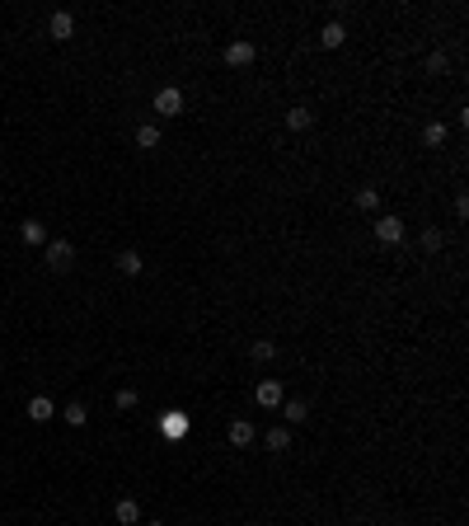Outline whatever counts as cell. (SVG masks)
Instances as JSON below:
<instances>
[{
  "label": "cell",
  "instance_id": "13",
  "mask_svg": "<svg viewBox=\"0 0 469 526\" xmlns=\"http://www.w3.org/2000/svg\"><path fill=\"white\" fill-rule=\"evenodd\" d=\"M141 254H136V249H123V254H118V273H123V278H141Z\"/></svg>",
  "mask_w": 469,
  "mask_h": 526
},
{
  "label": "cell",
  "instance_id": "23",
  "mask_svg": "<svg viewBox=\"0 0 469 526\" xmlns=\"http://www.w3.org/2000/svg\"><path fill=\"white\" fill-rule=\"evenodd\" d=\"M427 71H432V76H446V71H450V56L446 52H432V56H427Z\"/></svg>",
  "mask_w": 469,
  "mask_h": 526
},
{
  "label": "cell",
  "instance_id": "8",
  "mask_svg": "<svg viewBox=\"0 0 469 526\" xmlns=\"http://www.w3.org/2000/svg\"><path fill=\"white\" fill-rule=\"evenodd\" d=\"M160 433H165V437H174V442H179V437H188V414L169 409V414L160 418Z\"/></svg>",
  "mask_w": 469,
  "mask_h": 526
},
{
  "label": "cell",
  "instance_id": "22",
  "mask_svg": "<svg viewBox=\"0 0 469 526\" xmlns=\"http://www.w3.org/2000/svg\"><path fill=\"white\" fill-rule=\"evenodd\" d=\"M423 141L427 146H441V141H446V123H427L423 127Z\"/></svg>",
  "mask_w": 469,
  "mask_h": 526
},
{
  "label": "cell",
  "instance_id": "7",
  "mask_svg": "<svg viewBox=\"0 0 469 526\" xmlns=\"http://www.w3.org/2000/svg\"><path fill=\"white\" fill-rule=\"evenodd\" d=\"M113 522H118V526H136V522H141V503H136V498H118V503H113Z\"/></svg>",
  "mask_w": 469,
  "mask_h": 526
},
{
  "label": "cell",
  "instance_id": "18",
  "mask_svg": "<svg viewBox=\"0 0 469 526\" xmlns=\"http://www.w3.org/2000/svg\"><path fill=\"white\" fill-rule=\"evenodd\" d=\"M352 202H357L361 212H380V193L371 188V183H366V188H357V198H352Z\"/></svg>",
  "mask_w": 469,
  "mask_h": 526
},
{
  "label": "cell",
  "instance_id": "25",
  "mask_svg": "<svg viewBox=\"0 0 469 526\" xmlns=\"http://www.w3.org/2000/svg\"><path fill=\"white\" fill-rule=\"evenodd\" d=\"M145 526H165V522H145Z\"/></svg>",
  "mask_w": 469,
  "mask_h": 526
},
{
  "label": "cell",
  "instance_id": "3",
  "mask_svg": "<svg viewBox=\"0 0 469 526\" xmlns=\"http://www.w3.org/2000/svg\"><path fill=\"white\" fill-rule=\"evenodd\" d=\"M282 400H287V390H282V381H272V376L254 385V404H258V409H282Z\"/></svg>",
  "mask_w": 469,
  "mask_h": 526
},
{
  "label": "cell",
  "instance_id": "11",
  "mask_svg": "<svg viewBox=\"0 0 469 526\" xmlns=\"http://www.w3.org/2000/svg\"><path fill=\"white\" fill-rule=\"evenodd\" d=\"M225 437H230V447H254V423H249V418H234Z\"/></svg>",
  "mask_w": 469,
  "mask_h": 526
},
{
  "label": "cell",
  "instance_id": "17",
  "mask_svg": "<svg viewBox=\"0 0 469 526\" xmlns=\"http://www.w3.org/2000/svg\"><path fill=\"white\" fill-rule=\"evenodd\" d=\"M136 146H141V151H155V146H160V127L141 123V127H136Z\"/></svg>",
  "mask_w": 469,
  "mask_h": 526
},
{
  "label": "cell",
  "instance_id": "4",
  "mask_svg": "<svg viewBox=\"0 0 469 526\" xmlns=\"http://www.w3.org/2000/svg\"><path fill=\"white\" fill-rule=\"evenodd\" d=\"M47 34H52L56 43H71V38H76V19H71L66 10H52V19H47Z\"/></svg>",
  "mask_w": 469,
  "mask_h": 526
},
{
  "label": "cell",
  "instance_id": "10",
  "mask_svg": "<svg viewBox=\"0 0 469 526\" xmlns=\"http://www.w3.org/2000/svg\"><path fill=\"white\" fill-rule=\"evenodd\" d=\"M319 43H324L329 52H338V47L347 43V29H343V24H338V19H329L324 29H319Z\"/></svg>",
  "mask_w": 469,
  "mask_h": 526
},
{
  "label": "cell",
  "instance_id": "6",
  "mask_svg": "<svg viewBox=\"0 0 469 526\" xmlns=\"http://www.w3.org/2000/svg\"><path fill=\"white\" fill-rule=\"evenodd\" d=\"M254 56H258V47L249 43V38H239V43H230V47H225V66H249Z\"/></svg>",
  "mask_w": 469,
  "mask_h": 526
},
{
  "label": "cell",
  "instance_id": "20",
  "mask_svg": "<svg viewBox=\"0 0 469 526\" xmlns=\"http://www.w3.org/2000/svg\"><path fill=\"white\" fill-rule=\"evenodd\" d=\"M263 442H268V451H287L291 447V428H272Z\"/></svg>",
  "mask_w": 469,
  "mask_h": 526
},
{
  "label": "cell",
  "instance_id": "21",
  "mask_svg": "<svg viewBox=\"0 0 469 526\" xmlns=\"http://www.w3.org/2000/svg\"><path fill=\"white\" fill-rule=\"evenodd\" d=\"M418 240H423V249H427V254H436V249L446 245V236H441L436 226H427V231H423V236H418Z\"/></svg>",
  "mask_w": 469,
  "mask_h": 526
},
{
  "label": "cell",
  "instance_id": "5",
  "mask_svg": "<svg viewBox=\"0 0 469 526\" xmlns=\"http://www.w3.org/2000/svg\"><path fill=\"white\" fill-rule=\"evenodd\" d=\"M376 240H380V245H403V221H399V216H380V221H376Z\"/></svg>",
  "mask_w": 469,
  "mask_h": 526
},
{
  "label": "cell",
  "instance_id": "9",
  "mask_svg": "<svg viewBox=\"0 0 469 526\" xmlns=\"http://www.w3.org/2000/svg\"><path fill=\"white\" fill-rule=\"evenodd\" d=\"M19 240H24L29 249H38V245H47L52 236H47V226H43V221H24V226H19Z\"/></svg>",
  "mask_w": 469,
  "mask_h": 526
},
{
  "label": "cell",
  "instance_id": "19",
  "mask_svg": "<svg viewBox=\"0 0 469 526\" xmlns=\"http://www.w3.org/2000/svg\"><path fill=\"white\" fill-rule=\"evenodd\" d=\"M66 423H71V428H85V423H90V409H85L80 400H71V404H66Z\"/></svg>",
  "mask_w": 469,
  "mask_h": 526
},
{
  "label": "cell",
  "instance_id": "12",
  "mask_svg": "<svg viewBox=\"0 0 469 526\" xmlns=\"http://www.w3.org/2000/svg\"><path fill=\"white\" fill-rule=\"evenodd\" d=\"M29 418H34V423H47V418H56V404L47 400V395H34V400H29Z\"/></svg>",
  "mask_w": 469,
  "mask_h": 526
},
{
  "label": "cell",
  "instance_id": "1",
  "mask_svg": "<svg viewBox=\"0 0 469 526\" xmlns=\"http://www.w3.org/2000/svg\"><path fill=\"white\" fill-rule=\"evenodd\" d=\"M43 254H47V268H52V273H71V268H76V245H71V240H47Z\"/></svg>",
  "mask_w": 469,
  "mask_h": 526
},
{
  "label": "cell",
  "instance_id": "24",
  "mask_svg": "<svg viewBox=\"0 0 469 526\" xmlns=\"http://www.w3.org/2000/svg\"><path fill=\"white\" fill-rule=\"evenodd\" d=\"M113 404H118V409H136V390H118V400H113Z\"/></svg>",
  "mask_w": 469,
  "mask_h": 526
},
{
  "label": "cell",
  "instance_id": "16",
  "mask_svg": "<svg viewBox=\"0 0 469 526\" xmlns=\"http://www.w3.org/2000/svg\"><path fill=\"white\" fill-rule=\"evenodd\" d=\"M249 358H254V362H272V358H277V343H272V338H254V343H249Z\"/></svg>",
  "mask_w": 469,
  "mask_h": 526
},
{
  "label": "cell",
  "instance_id": "15",
  "mask_svg": "<svg viewBox=\"0 0 469 526\" xmlns=\"http://www.w3.org/2000/svg\"><path fill=\"white\" fill-rule=\"evenodd\" d=\"M314 127V113L310 108H291L287 113V132H310Z\"/></svg>",
  "mask_w": 469,
  "mask_h": 526
},
{
  "label": "cell",
  "instance_id": "14",
  "mask_svg": "<svg viewBox=\"0 0 469 526\" xmlns=\"http://www.w3.org/2000/svg\"><path fill=\"white\" fill-rule=\"evenodd\" d=\"M282 414H287V423L296 428V423H305V418H310V404H305V400H282Z\"/></svg>",
  "mask_w": 469,
  "mask_h": 526
},
{
  "label": "cell",
  "instance_id": "26",
  "mask_svg": "<svg viewBox=\"0 0 469 526\" xmlns=\"http://www.w3.org/2000/svg\"><path fill=\"white\" fill-rule=\"evenodd\" d=\"M0 174H5V160H0Z\"/></svg>",
  "mask_w": 469,
  "mask_h": 526
},
{
  "label": "cell",
  "instance_id": "2",
  "mask_svg": "<svg viewBox=\"0 0 469 526\" xmlns=\"http://www.w3.org/2000/svg\"><path fill=\"white\" fill-rule=\"evenodd\" d=\"M155 113H160V118H179V113H183V90H179V85L155 90Z\"/></svg>",
  "mask_w": 469,
  "mask_h": 526
}]
</instances>
